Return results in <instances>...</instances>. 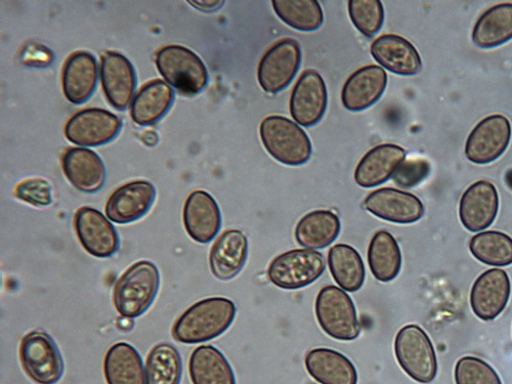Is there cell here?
<instances>
[{"label": "cell", "instance_id": "41", "mask_svg": "<svg viewBox=\"0 0 512 384\" xmlns=\"http://www.w3.org/2000/svg\"><path fill=\"white\" fill-rule=\"evenodd\" d=\"M54 55L46 47L40 45H28L21 55V61L26 66L48 67L53 62Z\"/></svg>", "mask_w": 512, "mask_h": 384}, {"label": "cell", "instance_id": "19", "mask_svg": "<svg viewBox=\"0 0 512 384\" xmlns=\"http://www.w3.org/2000/svg\"><path fill=\"white\" fill-rule=\"evenodd\" d=\"M184 225L198 243L207 244L215 239L222 227V213L216 199L205 191L191 193L184 207Z\"/></svg>", "mask_w": 512, "mask_h": 384}, {"label": "cell", "instance_id": "3", "mask_svg": "<svg viewBox=\"0 0 512 384\" xmlns=\"http://www.w3.org/2000/svg\"><path fill=\"white\" fill-rule=\"evenodd\" d=\"M262 142L269 154L288 166L306 164L312 156V143L303 128L282 116H269L261 123Z\"/></svg>", "mask_w": 512, "mask_h": 384}, {"label": "cell", "instance_id": "18", "mask_svg": "<svg viewBox=\"0 0 512 384\" xmlns=\"http://www.w3.org/2000/svg\"><path fill=\"white\" fill-rule=\"evenodd\" d=\"M511 293L507 273L501 269L484 272L471 291V307L482 321L495 320L506 308Z\"/></svg>", "mask_w": 512, "mask_h": 384}, {"label": "cell", "instance_id": "20", "mask_svg": "<svg viewBox=\"0 0 512 384\" xmlns=\"http://www.w3.org/2000/svg\"><path fill=\"white\" fill-rule=\"evenodd\" d=\"M388 85V74L381 67L365 66L354 72L344 85L341 102L352 112L364 111L379 101Z\"/></svg>", "mask_w": 512, "mask_h": 384}, {"label": "cell", "instance_id": "15", "mask_svg": "<svg viewBox=\"0 0 512 384\" xmlns=\"http://www.w3.org/2000/svg\"><path fill=\"white\" fill-rule=\"evenodd\" d=\"M498 210L499 196L496 187L488 181H479L463 193L459 204V218L467 231L477 233L491 227Z\"/></svg>", "mask_w": 512, "mask_h": 384}, {"label": "cell", "instance_id": "40", "mask_svg": "<svg viewBox=\"0 0 512 384\" xmlns=\"http://www.w3.org/2000/svg\"><path fill=\"white\" fill-rule=\"evenodd\" d=\"M15 196L36 207H46L52 204V187L44 179H28L19 183Z\"/></svg>", "mask_w": 512, "mask_h": 384}, {"label": "cell", "instance_id": "43", "mask_svg": "<svg viewBox=\"0 0 512 384\" xmlns=\"http://www.w3.org/2000/svg\"><path fill=\"white\" fill-rule=\"evenodd\" d=\"M143 142L148 146V147H154L158 144L159 142V138H158V135L153 132V131H149V132H146L144 135H143Z\"/></svg>", "mask_w": 512, "mask_h": 384}, {"label": "cell", "instance_id": "10", "mask_svg": "<svg viewBox=\"0 0 512 384\" xmlns=\"http://www.w3.org/2000/svg\"><path fill=\"white\" fill-rule=\"evenodd\" d=\"M511 134V124L505 116L495 114L484 118L467 138L466 158L480 165L494 162L506 151Z\"/></svg>", "mask_w": 512, "mask_h": 384}, {"label": "cell", "instance_id": "28", "mask_svg": "<svg viewBox=\"0 0 512 384\" xmlns=\"http://www.w3.org/2000/svg\"><path fill=\"white\" fill-rule=\"evenodd\" d=\"M341 224L334 212L315 210L306 215L295 228V240L306 249H324L339 236Z\"/></svg>", "mask_w": 512, "mask_h": 384}, {"label": "cell", "instance_id": "4", "mask_svg": "<svg viewBox=\"0 0 512 384\" xmlns=\"http://www.w3.org/2000/svg\"><path fill=\"white\" fill-rule=\"evenodd\" d=\"M315 312L322 330L341 341H353L361 333V325L355 304L343 289L328 285L316 298Z\"/></svg>", "mask_w": 512, "mask_h": 384}, {"label": "cell", "instance_id": "14", "mask_svg": "<svg viewBox=\"0 0 512 384\" xmlns=\"http://www.w3.org/2000/svg\"><path fill=\"white\" fill-rule=\"evenodd\" d=\"M364 206L376 218L400 225L414 224L424 215V205L417 196L394 188L372 192Z\"/></svg>", "mask_w": 512, "mask_h": 384}, {"label": "cell", "instance_id": "38", "mask_svg": "<svg viewBox=\"0 0 512 384\" xmlns=\"http://www.w3.org/2000/svg\"><path fill=\"white\" fill-rule=\"evenodd\" d=\"M456 384H502L498 373L484 360L477 357H463L454 372Z\"/></svg>", "mask_w": 512, "mask_h": 384}, {"label": "cell", "instance_id": "22", "mask_svg": "<svg viewBox=\"0 0 512 384\" xmlns=\"http://www.w3.org/2000/svg\"><path fill=\"white\" fill-rule=\"evenodd\" d=\"M371 55L383 68L401 76L416 75L422 67L416 48L409 40L396 34H384L375 39Z\"/></svg>", "mask_w": 512, "mask_h": 384}, {"label": "cell", "instance_id": "6", "mask_svg": "<svg viewBox=\"0 0 512 384\" xmlns=\"http://www.w3.org/2000/svg\"><path fill=\"white\" fill-rule=\"evenodd\" d=\"M395 354L401 368L419 383H431L438 374V358L432 340L418 325L403 327L395 339Z\"/></svg>", "mask_w": 512, "mask_h": 384}, {"label": "cell", "instance_id": "32", "mask_svg": "<svg viewBox=\"0 0 512 384\" xmlns=\"http://www.w3.org/2000/svg\"><path fill=\"white\" fill-rule=\"evenodd\" d=\"M512 39V4L505 3L486 11L473 30L474 44L483 50L500 47Z\"/></svg>", "mask_w": 512, "mask_h": 384}, {"label": "cell", "instance_id": "8", "mask_svg": "<svg viewBox=\"0 0 512 384\" xmlns=\"http://www.w3.org/2000/svg\"><path fill=\"white\" fill-rule=\"evenodd\" d=\"M20 360L26 374L38 384H56L63 376L64 362L55 340L44 331L25 335Z\"/></svg>", "mask_w": 512, "mask_h": 384}, {"label": "cell", "instance_id": "7", "mask_svg": "<svg viewBox=\"0 0 512 384\" xmlns=\"http://www.w3.org/2000/svg\"><path fill=\"white\" fill-rule=\"evenodd\" d=\"M322 253L312 249H293L282 253L271 263L268 276L278 288L297 290L316 282L325 272Z\"/></svg>", "mask_w": 512, "mask_h": 384}, {"label": "cell", "instance_id": "12", "mask_svg": "<svg viewBox=\"0 0 512 384\" xmlns=\"http://www.w3.org/2000/svg\"><path fill=\"white\" fill-rule=\"evenodd\" d=\"M74 227L82 247L95 258L108 259L118 251L117 231L99 210L88 206L79 208Z\"/></svg>", "mask_w": 512, "mask_h": 384}, {"label": "cell", "instance_id": "21", "mask_svg": "<svg viewBox=\"0 0 512 384\" xmlns=\"http://www.w3.org/2000/svg\"><path fill=\"white\" fill-rule=\"evenodd\" d=\"M63 170L68 181L77 190L94 194L106 182V168L101 157L87 148H71L63 156Z\"/></svg>", "mask_w": 512, "mask_h": 384}, {"label": "cell", "instance_id": "30", "mask_svg": "<svg viewBox=\"0 0 512 384\" xmlns=\"http://www.w3.org/2000/svg\"><path fill=\"white\" fill-rule=\"evenodd\" d=\"M368 264L372 275L382 283L394 281L402 268V253L398 241L388 231H378L368 248Z\"/></svg>", "mask_w": 512, "mask_h": 384}, {"label": "cell", "instance_id": "33", "mask_svg": "<svg viewBox=\"0 0 512 384\" xmlns=\"http://www.w3.org/2000/svg\"><path fill=\"white\" fill-rule=\"evenodd\" d=\"M328 265L337 285L348 292L360 290L365 282L366 270L362 256L351 245H334L328 253Z\"/></svg>", "mask_w": 512, "mask_h": 384}, {"label": "cell", "instance_id": "13", "mask_svg": "<svg viewBox=\"0 0 512 384\" xmlns=\"http://www.w3.org/2000/svg\"><path fill=\"white\" fill-rule=\"evenodd\" d=\"M328 95L323 77L315 70L305 71L294 85L290 98L293 120L311 127L319 123L327 109Z\"/></svg>", "mask_w": 512, "mask_h": 384}, {"label": "cell", "instance_id": "25", "mask_svg": "<svg viewBox=\"0 0 512 384\" xmlns=\"http://www.w3.org/2000/svg\"><path fill=\"white\" fill-rule=\"evenodd\" d=\"M247 256V237L239 230L226 231L210 250L209 266L212 275L221 281L234 279L244 268Z\"/></svg>", "mask_w": 512, "mask_h": 384}, {"label": "cell", "instance_id": "39", "mask_svg": "<svg viewBox=\"0 0 512 384\" xmlns=\"http://www.w3.org/2000/svg\"><path fill=\"white\" fill-rule=\"evenodd\" d=\"M431 174V164L424 159H410L403 162L393 176L394 183L403 189H412Z\"/></svg>", "mask_w": 512, "mask_h": 384}, {"label": "cell", "instance_id": "16", "mask_svg": "<svg viewBox=\"0 0 512 384\" xmlns=\"http://www.w3.org/2000/svg\"><path fill=\"white\" fill-rule=\"evenodd\" d=\"M101 81L109 103L119 111L130 106L137 87L133 64L123 55L107 52L102 57Z\"/></svg>", "mask_w": 512, "mask_h": 384}, {"label": "cell", "instance_id": "35", "mask_svg": "<svg viewBox=\"0 0 512 384\" xmlns=\"http://www.w3.org/2000/svg\"><path fill=\"white\" fill-rule=\"evenodd\" d=\"M182 375V357L174 346L159 344L152 349L146 363L147 384H180Z\"/></svg>", "mask_w": 512, "mask_h": 384}, {"label": "cell", "instance_id": "36", "mask_svg": "<svg viewBox=\"0 0 512 384\" xmlns=\"http://www.w3.org/2000/svg\"><path fill=\"white\" fill-rule=\"evenodd\" d=\"M469 250L484 265H512V238L502 232L487 231L474 236L469 242Z\"/></svg>", "mask_w": 512, "mask_h": 384}, {"label": "cell", "instance_id": "27", "mask_svg": "<svg viewBox=\"0 0 512 384\" xmlns=\"http://www.w3.org/2000/svg\"><path fill=\"white\" fill-rule=\"evenodd\" d=\"M104 373L108 384H146L142 357L130 344L118 343L109 349Z\"/></svg>", "mask_w": 512, "mask_h": 384}, {"label": "cell", "instance_id": "24", "mask_svg": "<svg viewBox=\"0 0 512 384\" xmlns=\"http://www.w3.org/2000/svg\"><path fill=\"white\" fill-rule=\"evenodd\" d=\"M98 64L88 52H76L65 63L63 69V91L67 100L80 105L90 100L97 88Z\"/></svg>", "mask_w": 512, "mask_h": 384}, {"label": "cell", "instance_id": "34", "mask_svg": "<svg viewBox=\"0 0 512 384\" xmlns=\"http://www.w3.org/2000/svg\"><path fill=\"white\" fill-rule=\"evenodd\" d=\"M272 5L279 19L295 30L313 32L324 23L323 10L316 0H275Z\"/></svg>", "mask_w": 512, "mask_h": 384}, {"label": "cell", "instance_id": "1", "mask_svg": "<svg viewBox=\"0 0 512 384\" xmlns=\"http://www.w3.org/2000/svg\"><path fill=\"white\" fill-rule=\"evenodd\" d=\"M237 309L226 297L206 298L190 307L175 323L173 337L196 345L224 334L233 324Z\"/></svg>", "mask_w": 512, "mask_h": 384}, {"label": "cell", "instance_id": "23", "mask_svg": "<svg viewBox=\"0 0 512 384\" xmlns=\"http://www.w3.org/2000/svg\"><path fill=\"white\" fill-rule=\"evenodd\" d=\"M406 150L398 145L374 147L359 162L355 181L362 188H374L388 182L406 159Z\"/></svg>", "mask_w": 512, "mask_h": 384}, {"label": "cell", "instance_id": "9", "mask_svg": "<svg viewBox=\"0 0 512 384\" xmlns=\"http://www.w3.org/2000/svg\"><path fill=\"white\" fill-rule=\"evenodd\" d=\"M301 46L291 38L277 42L262 58L258 68V79L262 89L277 94L289 87L300 70Z\"/></svg>", "mask_w": 512, "mask_h": 384}, {"label": "cell", "instance_id": "37", "mask_svg": "<svg viewBox=\"0 0 512 384\" xmlns=\"http://www.w3.org/2000/svg\"><path fill=\"white\" fill-rule=\"evenodd\" d=\"M349 14L354 26L367 37L376 35L384 22V10L379 0H350Z\"/></svg>", "mask_w": 512, "mask_h": 384}, {"label": "cell", "instance_id": "42", "mask_svg": "<svg viewBox=\"0 0 512 384\" xmlns=\"http://www.w3.org/2000/svg\"><path fill=\"white\" fill-rule=\"evenodd\" d=\"M188 3L195 9L205 13L216 12L225 5V2H222V0H197V2Z\"/></svg>", "mask_w": 512, "mask_h": 384}, {"label": "cell", "instance_id": "31", "mask_svg": "<svg viewBox=\"0 0 512 384\" xmlns=\"http://www.w3.org/2000/svg\"><path fill=\"white\" fill-rule=\"evenodd\" d=\"M189 372L193 384H236L234 371L215 347H198L191 355Z\"/></svg>", "mask_w": 512, "mask_h": 384}, {"label": "cell", "instance_id": "26", "mask_svg": "<svg viewBox=\"0 0 512 384\" xmlns=\"http://www.w3.org/2000/svg\"><path fill=\"white\" fill-rule=\"evenodd\" d=\"M309 374L321 384H357L358 372L345 355L330 349H315L306 357Z\"/></svg>", "mask_w": 512, "mask_h": 384}, {"label": "cell", "instance_id": "2", "mask_svg": "<svg viewBox=\"0 0 512 384\" xmlns=\"http://www.w3.org/2000/svg\"><path fill=\"white\" fill-rule=\"evenodd\" d=\"M160 286V273L155 264L142 261L134 264L118 279L113 303L124 318L135 319L145 314L154 303Z\"/></svg>", "mask_w": 512, "mask_h": 384}, {"label": "cell", "instance_id": "29", "mask_svg": "<svg viewBox=\"0 0 512 384\" xmlns=\"http://www.w3.org/2000/svg\"><path fill=\"white\" fill-rule=\"evenodd\" d=\"M175 92L162 80H153L140 90L135 97L131 115L142 126L157 123L172 107Z\"/></svg>", "mask_w": 512, "mask_h": 384}, {"label": "cell", "instance_id": "17", "mask_svg": "<svg viewBox=\"0 0 512 384\" xmlns=\"http://www.w3.org/2000/svg\"><path fill=\"white\" fill-rule=\"evenodd\" d=\"M155 198L156 189L151 183H128L110 196L106 204V215L111 222L119 225L134 223L147 215Z\"/></svg>", "mask_w": 512, "mask_h": 384}, {"label": "cell", "instance_id": "5", "mask_svg": "<svg viewBox=\"0 0 512 384\" xmlns=\"http://www.w3.org/2000/svg\"><path fill=\"white\" fill-rule=\"evenodd\" d=\"M156 66L163 78L185 96L200 94L208 84L209 75L203 61L182 46H167L156 55Z\"/></svg>", "mask_w": 512, "mask_h": 384}, {"label": "cell", "instance_id": "11", "mask_svg": "<svg viewBox=\"0 0 512 384\" xmlns=\"http://www.w3.org/2000/svg\"><path fill=\"white\" fill-rule=\"evenodd\" d=\"M121 120L111 112L91 108L73 115L65 126V136L80 147H99L113 141L121 130Z\"/></svg>", "mask_w": 512, "mask_h": 384}]
</instances>
